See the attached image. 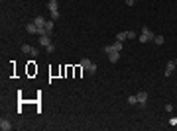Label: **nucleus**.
I'll use <instances>...</instances> for the list:
<instances>
[{"label":"nucleus","mask_w":177,"mask_h":131,"mask_svg":"<svg viewBox=\"0 0 177 131\" xmlns=\"http://www.w3.org/2000/svg\"><path fill=\"white\" fill-rule=\"evenodd\" d=\"M154 37H156V33L151 32V29H148V27H144L142 29V35L138 39H140V43H148V41H154Z\"/></svg>","instance_id":"obj_1"},{"label":"nucleus","mask_w":177,"mask_h":131,"mask_svg":"<svg viewBox=\"0 0 177 131\" xmlns=\"http://www.w3.org/2000/svg\"><path fill=\"white\" fill-rule=\"evenodd\" d=\"M81 69H83V71H87V72H91V74H95V72H97V65H95L91 59H83V61H81Z\"/></svg>","instance_id":"obj_2"},{"label":"nucleus","mask_w":177,"mask_h":131,"mask_svg":"<svg viewBox=\"0 0 177 131\" xmlns=\"http://www.w3.org/2000/svg\"><path fill=\"white\" fill-rule=\"evenodd\" d=\"M177 69L175 65V61H167V65H165V76H171L173 74V71Z\"/></svg>","instance_id":"obj_3"},{"label":"nucleus","mask_w":177,"mask_h":131,"mask_svg":"<svg viewBox=\"0 0 177 131\" xmlns=\"http://www.w3.org/2000/svg\"><path fill=\"white\" fill-rule=\"evenodd\" d=\"M39 45L41 47L51 45V35H39Z\"/></svg>","instance_id":"obj_4"},{"label":"nucleus","mask_w":177,"mask_h":131,"mask_svg":"<svg viewBox=\"0 0 177 131\" xmlns=\"http://www.w3.org/2000/svg\"><path fill=\"white\" fill-rule=\"evenodd\" d=\"M0 129H2V131H10V129H12V123H10L8 119L2 118V119H0Z\"/></svg>","instance_id":"obj_5"},{"label":"nucleus","mask_w":177,"mask_h":131,"mask_svg":"<svg viewBox=\"0 0 177 131\" xmlns=\"http://www.w3.org/2000/svg\"><path fill=\"white\" fill-rule=\"evenodd\" d=\"M47 8H49V12H51V14L59 12V6H57V0H49V2H47Z\"/></svg>","instance_id":"obj_6"},{"label":"nucleus","mask_w":177,"mask_h":131,"mask_svg":"<svg viewBox=\"0 0 177 131\" xmlns=\"http://www.w3.org/2000/svg\"><path fill=\"white\" fill-rule=\"evenodd\" d=\"M118 59H120V51L108 53V61H110V63H118Z\"/></svg>","instance_id":"obj_7"},{"label":"nucleus","mask_w":177,"mask_h":131,"mask_svg":"<svg viewBox=\"0 0 177 131\" xmlns=\"http://www.w3.org/2000/svg\"><path fill=\"white\" fill-rule=\"evenodd\" d=\"M26 32H28V33H32V35H38V26H36V24L32 22V24H28V26H26Z\"/></svg>","instance_id":"obj_8"},{"label":"nucleus","mask_w":177,"mask_h":131,"mask_svg":"<svg viewBox=\"0 0 177 131\" xmlns=\"http://www.w3.org/2000/svg\"><path fill=\"white\" fill-rule=\"evenodd\" d=\"M45 18H41V16H36V20H33V24H36V26L38 27H45Z\"/></svg>","instance_id":"obj_9"},{"label":"nucleus","mask_w":177,"mask_h":131,"mask_svg":"<svg viewBox=\"0 0 177 131\" xmlns=\"http://www.w3.org/2000/svg\"><path fill=\"white\" fill-rule=\"evenodd\" d=\"M136 96H138V104H146L148 102V94L146 92H138Z\"/></svg>","instance_id":"obj_10"},{"label":"nucleus","mask_w":177,"mask_h":131,"mask_svg":"<svg viewBox=\"0 0 177 131\" xmlns=\"http://www.w3.org/2000/svg\"><path fill=\"white\" fill-rule=\"evenodd\" d=\"M53 22H55V20H47L45 22V29H47V33H49V35L53 33V27H55V24H53Z\"/></svg>","instance_id":"obj_11"},{"label":"nucleus","mask_w":177,"mask_h":131,"mask_svg":"<svg viewBox=\"0 0 177 131\" xmlns=\"http://www.w3.org/2000/svg\"><path fill=\"white\" fill-rule=\"evenodd\" d=\"M124 39H128V32H120V33H116V41H124Z\"/></svg>","instance_id":"obj_12"},{"label":"nucleus","mask_w":177,"mask_h":131,"mask_svg":"<svg viewBox=\"0 0 177 131\" xmlns=\"http://www.w3.org/2000/svg\"><path fill=\"white\" fill-rule=\"evenodd\" d=\"M154 43H157V45H163V43H165V37H163V35H156V37H154Z\"/></svg>","instance_id":"obj_13"},{"label":"nucleus","mask_w":177,"mask_h":131,"mask_svg":"<svg viewBox=\"0 0 177 131\" xmlns=\"http://www.w3.org/2000/svg\"><path fill=\"white\" fill-rule=\"evenodd\" d=\"M128 104H130V106L138 104V96H136V94H132V96H128Z\"/></svg>","instance_id":"obj_14"},{"label":"nucleus","mask_w":177,"mask_h":131,"mask_svg":"<svg viewBox=\"0 0 177 131\" xmlns=\"http://www.w3.org/2000/svg\"><path fill=\"white\" fill-rule=\"evenodd\" d=\"M22 51H24V53H32V51H33V47H32V45H28V43H24V45H22Z\"/></svg>","instance_id":"obj_15"},{"label":"nucleus","mask_w":177,"mask_h":131,"mask_svg":"<svg viewBox=\"0 0 177 131\" xmlns=\"http://www.w3.org/2000/svg\"><path fill=\"white\" fill-rule=\"evenodd\" d=\"M112 49H114V51H122V41H116V43L112 45Z\"/></svg>","instance_id":"obj_16"},{"label":"nucleus","mask_w":177,"mask_h":131,"mask_svg":"<svg viewBox=\"0 0 177 131\" xmlns=\"http://www.w3.org/2000/svg\"><path fill=\"white\" fill-rule=\"evenodd\" d=\"M45 51H47V53H53V51H55V47H53V43H51V45H47V47H45Z\"/></svg>","instance_id":"obj_17"},{"label":"nucleus","mask_w":177,"mask_h":131,"mask_svg":"<svg viewBox=\"0 0 177 131\" xmlns=\"http://www.w3.org/2000/svg\"><path fill=\"white\" fill-rule=\"evenodd\" d=\"M124 2H126V6H134V4H136V0H124Z\"/></svg>","instance_id":"obj_18"},{"label":"nucleus","mask_w":177,"mask_h":131,"mask_svg":"<svg viewBox=\"0 0 177 131\" xmlns=\"http://www.w3.org/2000/svg\"><path fill=\"white\" fill-rule=\"evenodd\" d=\"M112 51H114V49H112V45H106L104 47V53H106V55H108V53H112Z\"/></svg>","instance_id":"obj_19"},{"label":"nucleus","mask_w":177,"mask_h":131,"mask_svg":"<svg viewBox=\"0 0 177 131\" xmlns=\"http://www.w3.org/2000/svg\"><path fill=\"white\" fill-rule=\"evenodd\" d=\"M30 55H32V57H38V55H39V49H36V47H33V51L30 53Z\"/></svg>","instance_id":"obj_20"},{"label":"nucleus","mask_w":177,"mask_h":131,"mask_svg":"<svg viewBox=\"0 0 177 131\" xmlns=\"http://www.w3.org/2000/svg\"><path fill=\"white\" fill-rule=\"evenodd\" d=\"M128 39H136V33H134V32H128Z\"/></svg>","instance_id":"obj_21"},{"label":"nucleus","mask_w":177,"mask_h":131,"mask_svg":"<svg viewBox=\"0 0 177 131\" xmlns=\"http://www.w3.org/2000/svg\"><path fill=\"white\" fill-rule=\"evenodd\" d=\"M165 111H173V106H171V104H165Z\"/></svg>","instance_id":"obj_22"},{"label":"nucleus","mask_w":177,"mask_h":131,"mask_svg":"<svg viewBox=\"0 0 177 131\" xmlns=\"http://www.w3.org/2000/svg\"><path fill=\"white\" fill-rule=\"evenodd\" d=\"M169 123H171V125H177V118H171V119H169Z\"/></svg>","instance_id":"obj_23"},{"label":"nucleus","mask_w":177,"mask_h":131,"mask_svg":"<svg viewBox=\"0 0 177 131\" xmlns=\"http://www.w3.org/2000/svg\"><path fill=\"white\" fill-rule=\"evenodd\" d=\"M175 65H177V59H175Z\"/></svg>","instance_id":"obj_24"}]
</instances>
